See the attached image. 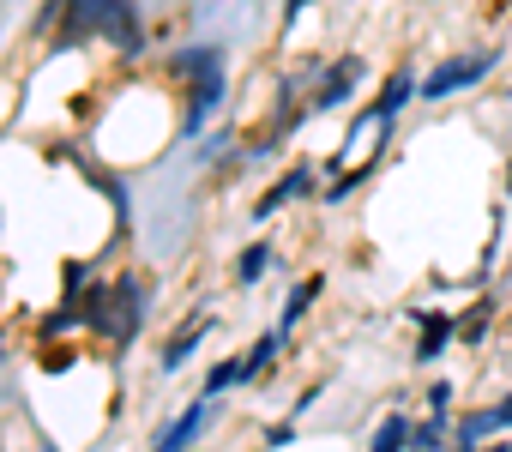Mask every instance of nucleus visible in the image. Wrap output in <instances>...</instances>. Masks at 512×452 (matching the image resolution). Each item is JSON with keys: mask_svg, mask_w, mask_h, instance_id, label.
Segmentation results:
<instances>
[{"mask_svg": "<svg viewBox=\"0 0 512 452\" xmlns=\"http://www.w3.org/2000/svg\"><path fill=\"white\" fill-rule=\"evenodd\" d=\"M500 416H506V434H512V392L500 398Z\"/></svg>", "mask_w": 512, "mask_h": 452, "instance_id": "5701e85b", "label": "nucleus"}, {"mask_svg": "<svg viewBox=\"0 0 512 452\" xmlns=\"http://www.w3.org/2000/svg\"><path fill=\"white\" fill-rule=\"evenodd\" d=\"M169 73H175L181 85L211 79V73H223V49H217V43H193V49H181V55L169 61Z\"/></svg>", "mask_w": 512, "mask_h": 452, "instance_id": "9d476101", "label": "nucleus"}, {"mask_svg": "<svg viewBox=\"0 0 512 452\" xmlns=\"http://www.w3.org/2000/svg\"><path fill=\"white\" fill-rule=\"evenodd\" d=\"M362 181H374V163H362V169H350V175H344V181H332V187H326L320 199H326V205H344V199H350V193H356Z\"/></svg>", "mask_w": 512, "mask_h": 452, "instance_id": "a211bd4d", "label": "nucleus"}, {"mask_svg": "<svg viewBox=\"0 0 512 452\" xmlns=\"http://www.w3.org/2000/svg\"><path fill=\"white\" fill-rule=\"evenodd\" d=\"M235 386H247V362L241 356H229V362H211V374H205V398H223V392H235Z\"/></svg>", "mask_w": 512, "mask_h": 452, "instance_id": "2eb2a0df", "label": "nucleus"}, {"mask_svg": "<svg viewBox=\"0 0 512 452\" xmlns=\"http://www.w3.org/2000/svg\"><path fill=\"white\" fill-rule=\"evenodd\" d=\"M452 332H458V320L452 314H422V338H416V362H434L446 344H452Z\"/></svg>", "mask_w": 512, "mask_h": 452, "instance_id": "4468645a", "label": "nucleus"}, {"mask_svg": "<svg viewBox=\"0 0 512 452\" xmlns=\"http://www.w3.org/2000/svg\"><path fill=\"white\" fill-rule=\"evenodd\" d=\"M308 187H314V163H296V169H284V175H278V181H272L260 199H253V217H260V223H266V217H278V211H284V205H296Z\"/></svg>", "mask_w": 512, "mask_h": 452, "instance_id": "39448f33", "label": "nucleus"}, {"mask_svg": "<svg viewBox=\"0 0 512 452\" xmlns=\"http://www.w3.org/2000/svg\"><path fill=\"white\" fill-rule=\"evenodd\" d=\"M145 308H151V278H145V272H121V278L109 284L103 308L91 314V326H97L115 350H127V344L139 338V326H145Z\"/></svg>", "mask_w": 512, "mask_h": 452, "instance_id": "f257e3e1", "label": "nucleus"}, {"mask_svg": "<svg viewBox=\"0 0 512 452\" xmlns=\"http://www.w3.org/2000/svg\"><path fill=\"white\" fill-rule=\"evenodd\" d=\"M416 91H422V79H416L410 67H392V73H386V85H380V97H374V103H368V109L350 121V139H344V151H350V145H362L374 127H392V121H398V109H410V103H416Z\"/></svg>", "mask_w": 512, "mask_h": 452, "instance_id": "7ed1b4c3", "label": "nucleus"}, {"mask_svg": "<svg viewBox=\"0 0 512 452\" xmlns=\"http://www.w3.org/2000/svg\"><path fill=\"white\" fill-rule=\"evenodd\" d=\"M368 452H410V416H386L374 434H368Z\"/></svg>", "mask_w": 512, "mask_h": 452, "instance_id": "dca6fc26", "label": "nucleus"}, {"mask_svg": "<svg viewBox=\"0 0 512 452\" xmlns=\"http://www.w3.org/2000/svg\"><path fill=\"white\" fill-rule=\"evenodd\" d=\"M428 410H434V416L452 410V380H434V386H428Z\"/></svg>", "mask_w": 512, "mask_h": 452, "instance_id": "aec40b11", "label": "nucleus"}, {"mask_svg": "<svg viewBox=\"0 0 512 452\" xmlns=\"http://www.w3.org/2000/svg\"><path fill=\"white\" fill-rule=\"evenodd\" d=\"M500 67V49H476V55H446L434 73H422V103H446V97H458V91H470V85H482L488 73Z\"/></svg>", "mask_w": 512, "mask_h": 452, "instance_id": "f03ea898", "label": "nucleus"}, {"mask_svg": "<svg viewBox=\"0 0 512 452\" xmlns=\"http://www.w3.org/2000/svg\"><path fill=\"white\" fill-rule=\"evenodd\" d=\"M211 326H217V320H211L205 308H199V314H193L187 326H175V338L163 344V356H157V368H163V374H181V368H187V362L199 356V344H205V332H211Z\"/></svg>", "mask_w": 512, "mask_h": 452, "instance_id": "423d86ee", "label": "nucleus"}, {"mask_svg": "<svg viewBox=\"0 0 512 452\" xmlns=\"http://www.w3.org/2000/svg\"><path fill=\"white\" fill-rule=\"evenodd\" d=\"M488 434H506V416H500V404H482V410H464V416L452 422V440H458L464 452H476V446H488Z\"/></svg>", "mask_w": 512, "mask_h": 452, "instance_id": "1a4fd4ad", "label": "nucleus"}, {"mask_svg": "<svg viewBox=\"0 0 512 452\" xmlns=\"http://www.w3.org/2000/svg\"><path fill=\"white\" fill-rule=\"evenodd\" d=\"M205 422H211V398H193V404H187V410L157 434V446H151V452H187V446L205 434Z\"/></svg>", "mask_w": 512, "mask_h": 452, "instance_id": "0eeeda50", "label": "nucleus"}, {"mask_svg": "<svg viewBox=\"0 0 512 452\" xmlns=\"http://www.w3.org/2000/svg\"><path fill=\"white\" fill-rule=\"evenodd\" d=\"M506 199H512V163H506Z\"/></svg>", "mask_w": 512, "mask_h": 452, "instance_id": "393cba45", "label": "nucleus"}, {"mask_svg": "<svg viewBox=\"0 0 512 452\" xmlns=\"http://www.w3.org/2000/svg\"><path fill=\"white\" fill-rule=\"evenodd\" d=\"M272 260H278V242H247V248L235 254V284H241V290H253V284L272 272Z\"/></svg>", "mask_w": 512, "mask_h": 452, "instance_id": "9b49d317", "label": "nucleus"}, {"mask_svg": "<svg viewBox=\"0 0 512 452\" xmlns=\"http://www.w3.org/2000/svg\"><path fill=\"white\" fill-rule=\"evenodd\" d=\"M446 440H452L446 416H422V422H410V452H446Z\"/></svg>", "mask_w": 512, "mask_h": 452, "instance_id": "f3484780", "label": "nucleus"}, {"mask_svg": "<svg viewBox=\"0 0 512 452\" xmlns=\"http://www.w3.org/2000/svg\"><path fill=\"white\" fill-rule=\"evenodd\" d=\"M476 452H512V440H488V446H476Z\"/></svg>", "mask_w": 512, "mask_h": 452, "instance_id": "b1692460", "label": "nucleus"}, {"mask_svg": "<svg viewBox=\"0 0 512 452\" xmlns=\"http://www.w3.org/2000/svg\"><path fill=\"white\" fill-rule=\"evenodd\" d=\"M482 326H488V302H482L476 314H464V320H458V338H464V344H482Z\"/></svg>", "mask_w": 512, "mask_h": 452, "instance_id": "6ab92c4d", "label": "nucleus"}, {"mask_svg": "<svg viewBox=\"0 0 512 452\" xmlns=\"http://www.w3.org/2000/svg\"><path fill=\"white\" fill-rule=\"evenodd\" d=\"M266 446H272V452H278V446H296V422H272V428H266Z\"/></svg>", "mask_w": 512, "mask_h": 452, "instance_id": "412c9836", "label": "nucleus"}, {"mask_svg": "<svg viewBox=\"0 0 512 452\" xmlns=\"http://www.w3.org/2000/svg\"><path fill=\"white\" fill-rule=\"evenodd\" d=\"M368 79V61L362 55H344V61H332L326 73H320V85H314V97H308V109L314 115H332V109H344L350 97H356V85Z\"/></svg>", "mask_w": 512, "mask_h": 452, "instance_id": "20e7f679", "label": "nucleus"}, {"mask_svg": "<svg viewBox=\"0 0 512 452\" xmlns=\"http://www.w3.org/2000/svg\"><path fill=\"white\" fill-rule=\"evenodd\" d=\"M320 290H326V278H320V272H308V278H302V284L284 296V314H278V326H284V332H296V320H302V314L320 302Z\"/></svg>", "mask_w": 512, "mask_h": 452, "instance_id": "ddd939ff", "label": "nucleus"}, {"mask_svg": "<svg viewBox=\"0 0 512 452\" xmlns=\"http://www.w3.org/2000/svg\"><path fill=\"white\" fill-rule=\"evenodd\" d=\"M223 103V73H211V79H193L187 85V109H181V139H193L205 121H211V109Z\"/></svg>", "mask_w": 512, "mask_h": 452, "instance_id": "6e6552de", "label": "nucleus"}, {"mask_svg": "<svg viewBox=\"0 0 512 452\" xmlns=\"http://www.w3.org/2000/svg\"><path fill=\"white\" fill-rule=\"evenodd\" d=\"M284 338H290V332H284V326H272V332H260V338L247 344V356H241V362H247V386L260 380V374H266L278 356H284Z\"/></svg>", "mask_w": 512, "mask_h": 452, "instance_id": "f8f14e48", "label": "nucleus"}, {"mask_svg": "<svg viewBox=\"0 0 512 452\" xmlns=\"http://www.w3.org/2000/svg\"><path fill=\"white\" fill-rule=\"evenodd\" d=\"M308 7H314V0H284V25H296V19H302Z\"/></svg>", "mask_w": 512, "mask_h": 452, "instance_id": "4be33fe9", "label": "nucleus"}]
</instances>
